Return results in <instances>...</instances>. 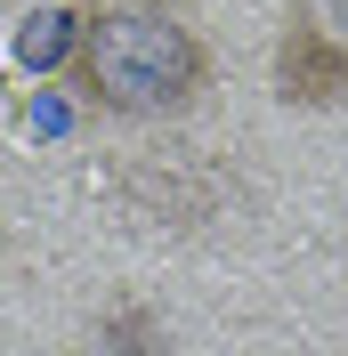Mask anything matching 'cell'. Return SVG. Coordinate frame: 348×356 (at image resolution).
I'll return each mask as SVG.
<instances>
[{"label": "cell", "mask_w": 348, "mask_h": 356, "mask_svg": "<svg viewBox=\"0 0 348 356\" xmlns=\"http://www.w3.org/2000/svg\"><path fill=\"white\" fill-rule=\"evenodd\" d=\"M130 8H162V17H171V8H187V0H130Z\"/></svg>", "instance_id": "obj_3"}, {"label": "cell", "mask_w": 348, "mask_h": 356, "mask_svg": "<svg viewBox=\"0 0 348 356\" xmlns=\"http://www.w3.org/2000/svg\"><path fill=\"white\" fill-rule=\"evenodd\" d=\"M65 81L81 89L97 113H122V122H162V113H187L211 81V57L187 24H171L162 8H130V0H106L73 24V57Z\"/></svg>", "instance_id": "obj_1"}, {"label": "cell", "mask_w": 348, "mask_h": 356, "mask_svg": "<svg viewBox=\"0 0 348 356\" xmlns=\"http://www.w3.org/2000/svg\"><path fill=\"white\" fill-rule=\"evenodd\" d=\"M276 97L283 106H348V0H292L276 33Z\"/></svg>", "instance_id": "obj_2"}]
</instances>
